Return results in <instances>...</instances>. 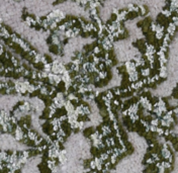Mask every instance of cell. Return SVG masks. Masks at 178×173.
Here are the masks:
<instances>
[{"label":"cell","instance_id":"obj_1","mask_svg":"<svg viewBox=\"0 0 178 173\" xmlns=\"http://www.w3.org/2000/svg\"><path fill=\"white\" fill-rule=\"evenodd\" d=\"M126 69L128 71V73L132 74V73H135L137 72V66H136V63L132 62V61H127L126 62Z\"/></svg>","mask_w":178,"mask_h":173},{"label":"cell","instance_id":"obj_2","mask_svg":"<svg viewBox=\"0 0 178 173\" xmlns=\"http://www.w3.org/2000/svg\"><path fill=\"white\" fill-rule=\"evenodd\" d=\"M155 36H156L157 40H161L162 37L164 36V26H161V25L158 26V28H157V31L155 33Z\"/></svg>","mask_w":178,"mask_h":173},{"label":"cell","instance_id":"obj_3","mask_svg":"<svg viewBox=\"0 0 178 173\" xmlns=\"http://www.w3.org/2000/svg\"><path fill=\"white\" fill-rule=\"evenodd\" d=\"M175 31H176V25L173 22H170L169 25H168V27H167V34L170 35H174Z\"/></svg>","mask_w":178,"mask_h":173},{"label":"cell","instance_id":"obj_4","mask_svg":"<svg viewBox=\"0 0 178 173\" xmlns=\"http://www.w3.org/2000/svg\"><path fill=\"white\" fill-rule=\"evenodd\" d=\"M127 14H128V11H127V10H124V11L119 12V13L116 15V20H117V21H119V22H121L123 20H125V19H126V17H127Z\"/></svg>","mask_w":178,"mask_h":173},{"label":"cell","instance_id":"obj_5","mask_svg":"<svg viewBox=\"0 0 178 173\" xmlns=\"http://www.w3.org/2000/svg\"><path fill=\"white\" fill-rule=\"evenodd\" d=\"M146 53H149V54H152V55H155L156 54V49L154 48V46L152 45H148L146 44Z\"/></svg>","mask_w":178,"mask_h":173},{"label":"cell","instance_id":"obj_6","mask_svg":"<svg viewBox=\"0 0 178 173\" xmlns=\"http://www.w3.org/2000/svg\"><path fill=\"white\" fill-rule=\"evenodd\" d=\"M178 9V0H171L170 2V10L176 11Z\"/></svg>","mask_w":178,"mask_h":173},{"label":"cell","instance_id":"obj_7","mask_svg":"<svg viewBox=\"0 0 178 173\" xmlns=\"http://www.w3.org/2000/svg\"><path fill=\"white\" fill-rule=\"evenodd\" d=\"M159 76L162 77V78L167 77V69H166L165 66H161V67H160V70H159Z\"/></svg>","mask_w":178,"mask_h":173},{"label":"cell","instance_id":"obj_8","mask_svg":"<svg viewBox=\"0 0 178 173\" xmlns=\"http://www.w3.org/2000/svg\"><path fill=\"white\" fill-rule=\"evenodd\" d=\"M65 36H66L67 39H72V37H74V36H75L74 31H73V30H71V28L67 30V31L65 32Z\"/></svg>","mask_w":178,"mask_h":173},{"label":"cell","instance_id":"obj_9","mask_svg":"<svg viewBox=\"0 0 178 173\" xmlns=\"http://www.w3.org/2000/svg\"><path fill=\"white\" fill-rule=\"evenodd\" d=\"M1 36L2 37H5V39H8V37H11V35H9V33L2 26L1 27Z\"/></svg>","mask_w":178,"mask_h":173},{"label":"cell","instance_id":"obj_10","mask_svg":"<svg viewBox=\"0 0 178 173\" xmlns=\"http://www.w3.org/2000/svg\"><path fill=\"white\" fill-rule=\"evenodd\" d=\"M110 132H111V131H110V129H109L108 126H103V127H102V135H103V136L108 135Z\"/></svg>","mask_w":178,"mask_h":173},{"label":"cell","instance_id":"obj_11","mask_svg":"<svg viewBox=\"0 0 178 173\" xmlns=\"http://www.w3.org/2000/svg\"><path fill=\"white\" fill-rule=\"evenodd\" d=\"M52 40H53V43H54L55 45H59V44H60V42H61V39H60V36H59V35H53Z\"/></svg>","mask_w":178,"mask_h":173},{"label":"cell","instance_id":"obj_12","mask_svg":"<svg viewBox=\"0 0 178 173\" xmlns=\"http://www.w3.org/2000/svg\"><path fill=\"white\" fill-rule=\"evenodd\" d=\"M162 14H163L165 17H170L171 14H172V11H171L170 9H164V10H162Z\"/></svg>","mask_w":178,"mask_h":173},{"label":"cell","instance_id":"obj_13","mask_svg":"<svg viewBox=\"0 0 178 173\" xmlns=\"http://www.w3.org/2000/svg\"><path fill=\"white\" fill-rule=\"evenodd\" d=\"M141 74L144 77H149V75H150V68H144V69H142Z\"/></svg>","mask_w":178,"mask_h":173},{"label":"cell","instance_id":"obj_14","mask_svg":"<svg viewBox=\"0 0 178 173\" xmlns=\"http://www.w3.org/2000/svg\"><path fill=\"white\" fill-rule=\"evenodd\" d=\"M59 26H58V23L56 22V21H53V22H51V24H50V30L51 31H55L56 28H58Z\"/></svg>","mask_w":178,"mask_h":173},{"label":"cell","instance_id":"obj_15","mask_svg":"<svg viewBox=\"0 0 178 173\" xmlns=\"http://www.w3.org/2000/svg\"><path fill=\"white\" fill-rule=\"evenodd\" d=\"M158 26H159V24H157V23H151V26H150V28H151V31L152 32H155L156 33V31H157V28H158Z\"/></svg>","mask_w":178,"mask_h":173},{"label":"cell","instance_id":"obj_16","mask_svg":"<svg viewBox=\"0 0 178 173\" xmlns=\"http://www.w3.org/2000/svg\"><path fill=\"white\" fill-rule=\"evenodd\" d=\"M98 77H99L100 79H103V78L106 77V73H105L104 71H99V72H98Z\"/></svg>","mask_w":178,"mask_h":173},{"label":"cell","instance_id":"obj_17","mask_svg":"<svg viewBox=\"0 0 178 173\" xmlns=\"http://www.w3.org/2000/svg\"><path fill=\"white\" fill-rule=\"evenodd\" d=\"M11 61H12V64H13V66L17 68V67H18V65H19V64H18V61L16 60L14 57H12V58H11Z\"/></svg>","mask_w":178,"mask_h":173},{"label":"cell","instance_id":"obj_18","mask_svg":"<svg viewBox=\"0 0 178 173\" xmlns=\"http://www.w3.org/2000/svg\"><path fill=\"white\" fill-rule=\"evenodd\" d=\"M172 22L177 26L178 25V16H173V17H172Z\"/></svg>","mask_w":178,"mask_h":173},{"label":"cell","instance_id":"obj_19","mask_svg":"<svg viewBox=\"0 0 178 173\" xmlns=\"http://www.w3.org/2000/svg\"><path fill=\"white\" fill-rule=\"evenodd\" d=\"M73 31H74V34H75V35H79V33L81 32V30L79 28V27H73Z\"/></svg>","mask_w":178,"mask_h":173},{"label":"cell","instance_id":"obj_20","mask_svg":"<svg viewBox=\"0 0 178 173\" xmlns=\"http://www.w3.org/2000/svg\"><path fill=\"white\" fill-rule=\"evenodd\" d=\"M104 64H105L106 66H110V65L113 64V61H111V60H109V59H107V60H104Z\"/></svg>","mask_w":178,"mask_h":173},{"label":"cell","instance_id":"obj_21","mask_svg":"<svg viewBox=\"0 0 178 173\" xmlns=\"http://www.w3.org/2000/svg\"><path fill=\"white\" fill-rule=\"evenodd\" d=\"M100 51H101V50H100V48H99V47H95V48H94V50H93V54H94V55L99 54V53H100Z\"/></svg>","mask_w":178,"mask_h":173},{"label":"cell","instance_id":"obj_22","mask_svg":"<svg viewBox=\"0 0 178 173\" xmlns=\"http://www.w3.org/2000/svg\"><path fill=\"white\" fill-rule=\"evenodd\" d=\"M139 7H140V10H141V12H142V14H145V13H146V9H145V7H144V6H142V5H141V6H139Z\"/></svg>","mask_w":178,"mask_h":173},{"label":"cell","instance_id":"obj_23","mask_svg":"<svg viewBox=\"0 0 178 173\" xmlns=\"http://www.w3.org/2000/svg\"><path fill=\"white\" fill-rule=\"evenodd\" d=\"M90 13H91V15H93V16H95V15H97L96 9H90Z\"/></svg>","mask_w":178,"mask_h":173},{"label":"cell","instance_id":"obj_24","mask_svg":"<svg viewBox=\"0 0 178 173\" xmlns=\"http://www.w3.org/2000/svg\"><path fill=\"white\" fill-rule=\"evenodd\" d=\"M113 13H114V14H115V15H117V14H118V13H119V12H118V10H117V9H116V8H113Z\"/></svg>","mask_w":178,"mask_h":173},{"label":"cell","instance_id":"obj_25","mask_svg":"<svg viewBox=\"0 0 178 173\" xmlns=\"http://www.w3.org/2000/svg\"><path fill=\"white\" fill-rule=\"evenodd\" d=\"M176 12H177V14H178V9H177V10H176ZM177 16H178V15H177Z\"/></svg>","mask_w":178,"mask_h":173},{"label":"cell","instance_id":"obj_26","mask_svg":"<svg viewBox=\"0 0 178 173\" xmlns=\"http://www.w3.org/2000/svg\"><path fill=\"white\" fill-rule=\"evenodd\" d=\"M98 1H103V0H98Z\"/></svg>","mask_w":178,"mask_h":173}]
</instances>
